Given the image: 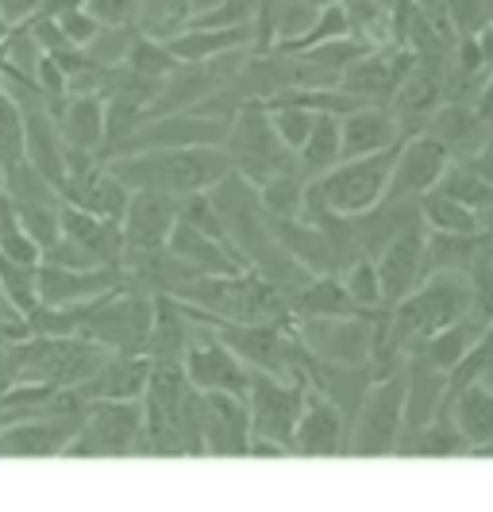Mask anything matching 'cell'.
Listing matches in <instances>:
<instances>
[{
  "instance_id": "obj_31",
  "label": "cell",
  "mask_w": 493,
  "mask_h": 512,
  "mask_svg": "<svg viewBox=\"0 0 493 512\" xmlns=\"http://www.w3.org/2000/svg\"><path fill=\"white\" fill-rule=\"evenodd\" d=\"M393 4L397 0H343L355 39H363L366 47H386L393 27Z\"/></svg>"
},
{
  "instance_id": "obj_38",
  "label": "cell",
  "mask_w": 493,
  "mask_h": 512,
  "mask_svg": "<svg viewBox=\"0 0 493 512\" xmlns=\"http://www.w3.org/2000/svg\"><path fill=\"white\" fill-rule=\"evenodd\" d=\"M0 255L12 258L16 266H31V270L43 266V247L27 235V228L20 224V216H8V220L0 224Z\"/></svg>"
},
{
  "instance_id": "obj_39",
  "label": "cell",
  "mask_w": 493,
  "mask_h": 512,
  "mask_svg": "<svg viewBox=\"0 0 493 512\" xmlns=\"http://www.w3.org/2000/svg\"><path fill=\"white\" fill-rule=\"evenodd\" d=\"M451 24L455 35H482L493 24V0H451Z\"/></svg>"
},
{
  "instance_id": "obj_44",
  "label": "cell",
  "mask_w": 493,
  "mask_h": 512,
  "mask_svg": "<svg viewBox=\"0 0 493 512\" xmlns=\"http://www.w3.org/2000/svg\"><path fill=\"white\" fill-rule=\"evenodd\" d=\"M474 108H478V116L493 128V74H490V81H486V89H482V97H478Z\"/></svg>"
},
{
  "instance_id": "obj_24",
  "label": "cell",
  "mask_w": 493,
  "mask_h": 512,
  "mask_svg": "<svg viewBox=\"0 0 493 512\" xmlns=\"http://www.w3.org/2000/svg\"><path fill=\"white\" fill-rule=\"evenodd\" d=\"M490 328V320H482L478 312H470L467 320H459V324H451V328H443L440 335H432V339H424L420 347L413 351V359H424L428 366H436L443 374H451L459 362L470 355V347L482 339V332Z\"/></svg>"
},
{
  "instance_id": "obj_16",
  "label": "cell",
  "mask_w": 493,
  "mask_h": 512,
  "mask_svg": "<svg viewBox=\"0 0 493 512\" xmlns=\"http://www.w3.org/2000/svg\"><path fill=\"white\" fill-rule=\"evenodd\" d=\"M424 135H432L443 151L451 154V162H470L474 154H482L490 147L493 128L478 116L474 104H455L447 101L432 116V124L424 128Z\"/></svg>"
},
{
  "instance_id": "obj_1",
  "label": "cell",
  "mask_w": 493,
  "mask_h": 512,
  "mask_svg": "<svg viewBox=\"0 0 493 512\" xmlns=\"http://www.w3.org/2000/svg\"><path fill=\"white\" fill-rule=\"evenodd\" d=\"M131 193H170V197H197L212 193L235 166L224 147H182V151H143L104 162Z\"/></svg>"
},
{
  "instance_id": "obj_46",
  "label": "cell",
  "mask_w": 493,
  "mask_h": 512,
  "mask_svg": "<svg viewBox=\"0 0 493 512\" xmlns=\"http://www.w3.org/2000/svg\"><path fill=\"white\" fill-rule=\"evenodd\" d=\"M8 216H16V205H12V197H8V189L0 185V224H4Z\"/></svg>"
},
{
  "instance_id": "obj_36",
  "label": "cell",
  "mask_w": 493,
  "mask_h": 512,
  "mask_svg": "<svg viewBox=\"0 0 493 512\" xmlns=\"http://www.w3.org/2000/svg\"><path fill=\"white\" fill-rule=\"evenodd\" d=\"M16 162H24V108L0 89V181Z\"/></svg>"
},
{
  "instance_id": "obj_8",
  "label": "cell",
  "mask_w": 493,
  "mask_h": 512,
  "mask_svg": "<svg viewBox=\"0 0 493 512\" xmlns=\"http://www.w3.org/2000/svg\"><path fill=\"white\" fill-rule=\"evenodd\" d=\"M416 54L405 47H374L366 51L347 74L339 77V89H347L351 97L374 104V108H390V101L397 97V89L405 85V77L413 74Z\"/></svg>"
},
{
  "instance_id": "obj_26",
  "label": "cell",
  "mask_w": 493,
  "mask_h": 512,
  "mask_svg": "<svg viewBox=\"0 0 493 512\" xmlns=\"http://www.w3.org/2000/svg\"><path fill=\"white\" fill-rule=\"evenodd\" d=\"M451 420H455V428L470 443V451L493 443V385L474 382L470 389H463L451 401Z\"/></svg>"
},
{
  "instance_id": "obj_3",
  "label": "cell",
  "mask_w": 493,
  "mask_h": 512,
  "mask_svg": "<svg viewBox=\"0 0 493 512\" xmlns=\"http://www.w3.org/2000/svg\"><path fill=\"white\" fill-rule=\"evenodd\" d=\"M224 151L232 158L235 174L247 178L255 189H262L274 178H286V174H301V158L278 139V131L270 124V108L262 101L247 104L235 116L232 131L224 139Z\"/></svg>"
},
{
  "instance_id": "obj_20",
  "label": "cell",
  "mask_w": 493,
  "mask_h": 512,
  "mask_svg": "<svg viewBox=\"0 0 493 512\" xmlns=\"http://www.w3.org/2000/svg\"><path fill=\"white\" fill-rule=\"evenodd\" d=\"M401 139H405V131L390 108H363V112L343 116V162L390 151Z\"/></svg>"
},
{
  "instance_id": "obj_48",
  "label": "cell",
  "mask_w": 493,
  "mask_h": 512,
  "mask_svg": "<svg viewBox=\"0 0 493 512\" xmlns=\"http://www.w3.org/2000/svg\"><path fill=\"white\" fill-rule=\"evenodd\" d=\"M486 382H490V385H493V370H490V374H486Z\"/></svg>"
},
{
  "instance_id": "obj_40",
  "label": "cell",
  "mask_w": 493,
  "mask_h": 512,
  "mask_svg": "<svg viewBox=\"0 0 493 512\" xmlns=\"http://www.w3.org/2000/svg\"><path fill=\"white\" fill-rule=\"evenodd\" d=\"M58 24H62V35H66V43L70 47H81V51H89L93 43H97V35L104 31V24L81 4L74 12H66V16H58Z\"/></svg>"
},
{
  "instance_id": "obj_29",
  "label": "cell",
  "mask_w": 493,
  "mask_h": 512,
  "mask_svg": "<svg viewBox=\"0 0 493 512\" xmlns=\"http://www.w3.org/2000/svg\"><path fill=\"white\" fill-rule=\"evenodd\" d=\"M420 216H424V228L440 231V235H482L478 212L459 205V201H451L440 189H432L428 197H420Z\"/></svg>"
},
{
  "instance_id": "obj_34",
  "label": "cell",
  "mask_w": 493,
  "mask_h": 512,
  "mask_svg": "<svg viewBox=\"0 0 493 512\" xmlns=\"http://www.w3.org/2000/svg\"><path fill=\"white\" fill-rule=\"evenodd\" d=\"M355 31H351V16H347V8L343 4H328V8H320V16H316V24L309 27V35H301L297 43H282V47H274V51L282 54H305L312 47H324V43H336V39H351Z\"/></svg>"
},
{
  "instance_id": "obj_12",
  "label": "cell",
  "mask_w": 493,
  "mask_h": 512,
  "mask_svg": "<svg viewBox=\"0 0 493 512\" xmlns=\"http://www.w3.org/2000/svg\"><path fill=\"white\" fill-rule=\"evenodd\" d=\"M424 251H428V228H424V220H416L374 258L378 274H382L386 308L401 305L409 293H416L424 285Z\"/></svg>"
},
{
  "instance_id": "obj_33",
  "label": "cell",
  "mask_w": 493,
  "mask_h": 512,
  "mask_svg": "<svg viewBox=\"0 0 493 512\" xmlns=\"http://www.w3.org/2000/svg\"><path fill=\"white\" fill-rule=\"evenodd\" d=\"M440 193H447V197L459 201V205L474 208V212L493 208V185L482 178L474 166H467V162H451V170H447L440 181Z\"/></svg>"
},
{
  "instance_id": "obj_37",
  "label": "cell",
  "mask_w": 493,
  "mask_h": 512,
  "mask_svg": "<svg viewBox=\"0 0 493 512\" xmlns=\"http://www.w3.org/2000/svg\"><path fill=\"white\" fill-rule=\"evenodd\" d=\"M266 108H270V124L278 131V139H282L293 154H301V147L309 143L312 128H316V112L293 108V104H266Z\"/></svg>"
},
{
  "instance_id": "obj_27",
  "label": "cell",
  "mask_w": 493,
  "mask_h": 512,
  "mask_svg": "<svg viewBox=\"0 0 493 512\" xmlns=\"http://www.w3.org/2000/svg\"><path fill=\"white\" fill-rule=\"evenodd\" d=\"M220 0H143V20H139V31L151 35V39H174L189 31V24L197 16H205L208 8H216Z\"/></svg>"
},
{
  "instance_id": "obj_15",
  "label": "cell",
  "mask_w": 493,
  "mask_h": 512,
  "mask_svg": "<svg viewBox=\"0 0 493 512\" xmlns=\"http://www.w3.org/2000/svg\"><path fill=\"white\" fill-rule=\"evenodd\" d=\"M343 439H347V420L336 401H328L316 385H305V401L297 416V432H293V451L297 455H343Z\"/></svg>"
},
{
  "instance_id": "obj_42",
  "label": "cell",
  "mask_w": 493,
  "mask_h": 512,
  "mask_svg": "<svg viewBox=\"0 0 493 512\" xmlns=\"http://www.w3.org/2000/svg\"><path fill=\"white\" fill-rule=\"evenodd\" d=\"M24 27L31 31V39L39 43V51H43V54H58V51H66V47H70V43H66V35H62V24H58V20L31 16Z\"/></svg>"
},
{
  "instance_id": "obj_7",
  "label": "cell",
  "mask_w": 493,
  "mask_h": 512,
  "mask_svg": "<svg viewBox=\"0 0 493 512\" xmlns=\"http://www.w3.org/2000/svg\"><path fill=\"white\" fill-rule=\"evenodd\" d=\"M374 320L378 316H359V320H293V332L301 339V347L309 355H316V359L363 366V362H370V347H374Z\"/></svg>"
},
{
  "instance_id": "obj_13",
  "label": "cell",
  "mask_w": 493,
  "mask_h": 512,
  "mask_svg": "<svg viewBox=\"0 0 493 512\" xmlns=\"http://www.w3.org/2000/svg\"><path fill=\"white\" fill-rule=\"evenodd\" d=\"M124 285L120 266H97V270H66V266H39V305L47 308H70L97 301L104 293Z\"/></svg>"
},
{
  "instance_id": "obj_5",
  "label": "cell",
  "mask_w": 493,
  "mask_h": 512,
  "mask_svg": "<svg viewBox=\"0 0 493 512\" xmlns=\"http://www.w3.org/2000/svg\"><path fill=\"white\" fill-rule=\"evenodd\" d=\"M405 393H409V366H401L386 382H374L363 409L355 416V451L359 455H390L401 443L405 428Z\"/></svg>"
},
{
  "instance_id": "obj_4",
  "label": "cell",
  "mask_w": 493,
  "mask_h": 512,
  "mask_svg": "<svg viewBox=\"0 0 493 512\" xmlns=\"http://www.w3.org/2000/svg\"><path fill=\"white\" fill-rule=\"evenodd\" d=\"M305 385L309 374H301L297 382H282L274 374H251V428H255V443H270L278 451H293V432H297V416H301V401H305Z\"/></svg>"
},
{
  "instance_id": "obj_21",
  "label": "cell",
  "mask_w": 493,
  "mask_h": 512,
  "mask_svg": "<svg viewBox=\"0 0 493 512\" xmlns=\"http://www.w3.org/2000/svg\"><path fill=\"white\" fill-rule=\"evenodd\" d=\"M193 343V320L170 293H155V324L147 335L143 355L151 362H182Z\"/></svg>"
},
{
  "instance_id": "obj_43",
  "label": "cell",
  "mask_w": 493,
  "mask_h": 512,
  "mask_svg": "<svg viewBox=\"0 0 493 512\" xmlns=\"http://www.w3.org/2000/svg\"><path fill=\"white\" fill-rule=\"evenodd\" d=\"M39 4H43V0H0V12H4L12 24L20 27V24H27L35 12H39Z\"/></svg>"
},
{
  "instance_id": "obj_23",
  "label": "cell",
  "mask_w": 493,
  "mask_h": 512,
  "mask_svg": "<svg viewBox=\"0 0 493 512\" xmlns=\"http://www.w3.org/2000/svg\"><path fill=\"white\" fill-rule=\"evenodd\" d=\"M293 316L297 320H359L370 312H363L351 301L339 274H324V278H312L305 289L293 293Z\"/></svg>"
},
{
  "instance_id": "obj_25",
  "label": "cell",
  "mask_w": 493,
  "mask_h": 512,
  "mask_svg": "<svg viewBox=\"0 0 493 512\" xmlns=\"http://www.w3.org/2000/svg\"><path fill=\"white\" fill-rule=\"evenodd\" d=\"M251 43H255V24L224 27V31H182L174 39H166V47L185 66H201L208 58H220V54L228 51H243Z\"/></svg>"
},
{
  "instance_id": "obj_47",
  "label": "cell",
  "mask_w": 493,
  "mask_h": 512,
  "mask_svg": "<svg viewBox=\"0 0 493 512\" xmlns=\"http://www.w3.org/2000/svg\"><path fill=\"white\" fill-rule=\"evenodd\" d=\"M12 31H16V24H12V20H8L4 12H0V47H4L8 39H12Z\"/></svg>"
},
{
  "instance_id": "obj_11",
  "label": "cell",
  "mask_w": 493,
  "mask_h": 512,
  "mask_svg": "<svg viewBox=\"0 0 493 512\" xmlns=\"http://www.w3.org/2000/svg\"><path fill=\"white\" fill-rule=\"evenodd\" d=\"M451 170V154L443 151L432 135H405V147L393 166L386 201H420L432 189H440L443 174Z\"/></svg>"
},
{
  "instance_id": "obj_14",
  "label": "cell",
  "mask_w": 493,
  "mask_h": 512,
  "mask_svg": "<svg viewBox=\"0 0 493 512\" xmlns=\"http://www.w3.org/2000/svg\"><path fill=\"white\" fill-rule=\"evenodd\" d=\"M178 220H182V197H170V193H131L128 216H124L128 251H166Z\"/></svg>"
},
{
  "instance_id": "obj_30",
  "label": "cell",
  "mask_w": 493,
  "mask_h": 512,
  "mask_svg": "<svg viewBox=\"0 0 493 512\" xmlns=\"http://www.w3.org/2000/svg\"><path fill=\"white\" fill-rule=\"evenodd\" d=\"M0 185L8 189V197H12V205L16 208H62L66 205L62 193H58L51 181L43 178L27 158L24 162H16V166L4 174Z\"/></svg>"
},
{
  "instance_id": "obj_45",
  "label": "cell",
  "mask_w": 493,
  "mask_h": 512,
  "mask_svg": "<svg viewBox=\"0 0 493 512\" xmlns=\"http://www.w3.org/2000/svg\"><path fill=\"white\" fill-rule=\"evenodd\" d=\"M478 47H482V54H486V62L493 66V24L486 27L482 35H478Z\"/></svg>"
},
{
  "instance_id": "obj_17",
  "label": "cell",
  "mask_w": 493,
  "mask_h": 512,
  "mask_svg": "<svg viewBox=\"0 0 493 512\" xmlns=\"http://www.w3.org/2000/svg\"><path fill=\"white\" fill-rule=\"evenodd\" d=\"M151 370H155V362L147 355H112L74 393L85 405H97V401H143V393L151 385Z\"/></svg>"
},
{
  "instance_id": "obj_19",
  "label": "cell",
  "mask_w": 493,
  "mask_h": 512,
  "mask_svg": "<svg viewBox=\"0 0 493 512\" xmlns=\"http://www.w3.org/2000/svg\"><path fill=\"white\" fill-rule=\"evenodd\" d=\"M24 158L62 193L66 185V139L47 108L24 112Z\"/></svg>"
},
{
  "instance_id": "obj_9",
  "label": "cell",
  "mask_w": 493,
  "mask_h": 512,
  "mask_svg": "<svg viewBox=\"0 0 493 512\" xmlns=\"http://www.w3.org/2000/svg\"><path fill=\"white\" fill-rule=\"evenodd\" d=\"M182 366H185L189 385L201 389V393H235V397H243V401H247V393H251V374H255V370L239 359L216 332H212V339H197V335H193Z\"/></svg>"
},
{
  "instance_id": "obj_32",
  "label": "cell",
  "mask_w": 493,
  "mask_h": 512,
  "mask_svg": "<svg viewBox=\"0 0 493 512\" xmlns=\"http://www.w3.org/2000/svg\"><path fill=\"white\" fill-rule=\"evenodd\" d=\"M124 66H128L131 74L139 77H151V81H170V77L182 70L185 62L174 58V51L162 43V39H151V35H135V43H131L128 58H124Z\"/></svg>"
},
{
  "instance_id": "obj_35",
  "label": "cell",
  "mask_w": 493,
  "mask_h": 512,
  "mask_svg": "<svg viewBox=\"0 0 493 512\" xmlns=\"http://www.w3.org/2000/svg\"><path fill=\"white\" fill-rule=\"evenodd\" d=\"M339 282L347 285L351 301L363 308V312H370V316H378V312L386 308L382 274H378V262H374V258H359L351 270H343V274H339Z\"/></svg>"
},
{
  "instance_id": "obj_2",
  "label": "cell",
  "mask_w": 493,
  "mask_h": 512,
  "mask_svg": "<svg viewBox=\"0 0 493 512\" xmlns=\"http://www.w3.org/2000/svg\"><path fill=\"white\" fill-rule=\"evenodd\" d=\"M401 147H405V139L390 151L339 162L332 174L312 178L309 193H305V212H328V216H343V220L374 212L390 193V178Z\"/></svg>"
},
{
  "instance_id": "obj_18",
  "label": "cell",
  "mask_w": 493,
  "mask_h": 512,
  "mask_svg": "<svg viewBox=\"0 0 493 512\" xmlns=\"http://www.w3.org/2000/svg\"><path fill=\"white\" fill-rule=\"evenodd\" d=\"M78 432V416H58V420L27 416L24 424L0 432V455H66Z\"/></svg>"
},
{
  "instance_id": "obj_6",
  "label": "cell",
  "mask_w": 493,
  "mask_h": 512,
  "mask_svg": "<svg viewBox=\"0 0 493 512\" xmlns=\"http://www.w3.org/2000/svg\"><path fill=\"white\" fill-rule=\"evenodd\" d=\"M147 443L143 401H97L85 409V428L66 455H131Z\"/></svg>"
},
{
  "instance_id": "obj_41",
  "label": "cell",
  "mask_w": 493,
  "mask_h": 512,
  "mask_svg": "<svg viewBox=\"0 0 493 512\" xmlns=\"http://www.w3.org/2000/svg\"><path fill=\"white\" fill-rule=\"evenodd\" d=\"M85 8L104 27H139L143 20V0H85Z\"/></svg>"
},
{
  "instance_id": "obj_28",
  "label": "cell",
  "mask_w": 493,
  "mask_h": 512,
  "mask_svg": "<svg viewBox=\"0 0 493 512\" xmlns=\"http://www.w3.org/2000/svg\"><path fill=\"white\" fill-rule=\"evenodd\" d=\"M301 174L305 178H324L343 162V120L339 116H316L309 143L301 147Z\"/></svg>"
},
{
  "instance_id": "obj_10",
  "label": "cell",
  "mask_w": 493,
  "mask_h": 512,
  "mask_svg": "<svg viewBox=\"0 0 493 512\" xmlns=\"http://www.w3.org/2000/svg\"><path fill=\"white\" fill-rule=\"evenodd\" d=\"M197 420L208 455H251L255 428H251V405L243 397L197 389Z\"/></svg>"
},
{
  "instance_id": "obj_22",
  "label": "cell",
  "mask_w": 493,
  "mask_h": 512,
  "mask_svg": "<svg viewBox=\"0 0 493 512\" xmlns=\"http://www.w3.org/2000/svg\"><path fill=\"white\" fill-rule=\"evenodd\" d=\"M62 131L66 147L101 154L104 147V97H66L47 108Z\"/></svg>"
},
{
  "instance_id": "obj_49",
  "label": "cell",
  "mask_w": 493,
  "mask_h": 512,
  "mask_svg": "<svg viewBox=\"0 0 493 512\" xmlns=\"http://www.w3.org/2000/svg\"><path fill=\"white\" fill-rule=\"evenodd\" d=\"M490 147H493V139H490Z\"/></svg>"
}]
</instances>
